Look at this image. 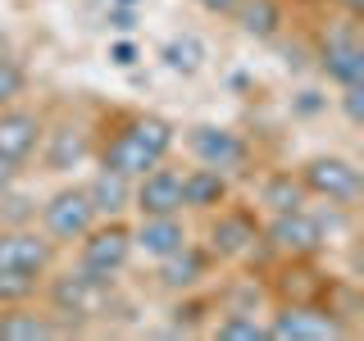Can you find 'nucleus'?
<instances>
[{
  "instance_id": "nucleus-1",
  "label": "nucleus",
  "mask_w": 364,
  "mask_h": 341,
  "mask_svg": "<svg viewBox=\"0 0 364 341\" xmlns=\"http://www.w3.org/2000/svg\"><path fill=\"white\" fill-rule=\"evenodd\" d=\"M168 151H173V123L159 119V114H136V119H128L105 141V151H100V168L123 173V178H141L146 168L164 164Z\"/></svg>"
},
{
  "instance_id": "nucleus-2",
  "label": "nucleus",
  "mask_w": 364,
  "mask_h": 341,
  "mask_svg": "<svg viewBox=\"0 0 364 341\" xmlns=\"http://www.w3.org/2000/svg\"><path fill=\"white\" fill-rule=\"evenodd\" d=\"M82 250H77V269L91 273V278H100V282H114V273H119L123 264H128V255H132V232L123 223H91L82 237Z\"/></svg>"
},
{
  "instance_id": "nucleus-3",
  "label": "nucleus",
  "mask_w": 364,
  "mask_h": 341,
  "mask_svg": "<svg viewBox=\"0 0 364 341\" xmlns=\"http://www.w3.org/2000/svg\"><path fill=\"white\" fill-rule=\"evenodd\" d=\"M301 187H305V196H318V200H328V205H355L360 200V168L350 164V159H341V155H314V159H305V168L301 173Z\"/></svg>"
},
{
  "instance_id": "nucleus-4",
  "label": "nucleus",
  "mask_w": 364,
  "mask_h": 341,
  "mask_svg": "<svg viewBox=\"0 0 364 341\" xmlns=\"http://www.w3.org/2000/svg\"><path fill=\"white\" fill-rule=\"evenodd\" d=\"M96 219L100 214H96V205L87 196V187H64L41 205V227H46L50 242H77Z\"/></svg>"
},
{
  "instance_id": "nucleus-5",
  "label": "nucleus",
  "mask_w": 364,
  "mask_h": 341,
  "mask_svg": "<svg viewBox=\"0 0 364 341\" xmlns=\"http://www.w3.org/2000/svg\"><path fill=\"white\" fill-rule=\"evenodd\" d=\"M264 337H273V341H328V337H346V328L337 323L333 310H318V305H282L269 318Z\"/></svg>"
},
{
  "instance_id": "nucleus-6",
  "label": "nucleus",
  "mask_w": 364,
  "mask_h": 341,
  "mask_svg": "<svg viewBox=\"0 0 364 341\" xmlns=\"http://www.w3.org/2000/svg\"><path fill=\"white\" fill-rule=\"evenodd\" d=\"M109 301V282L91 278V273L73 269V273H60L50 282V310L64 314V318H96Z\"/></svg>"
},
{
  "instance_id": "nucleus-7",
  "label": "nucleus",
  "mask_w": 364,
  "mask_h": 341,
  "mask_svg": "<svg viewBox=\"0 0 364 341\" xmlns=\"http://www.w3.org/2000/svg\"><path fill=\"white\" fill-rule=\"evenodd\" d=\"M187 151L196 155V164L219 168V173H232L250 159V146L237 136L232 128H214V123H200V128L187 132Z\"/></svg>"
},
{
  "instance_id": "nucleus-8",
  "label": "nucleus",
  "mask_w": 364,
  "mask_h": 341,
  "mask_svg": "<svg viewBox=\"0 0 364 341\" xmlns=\"http://www.w3.org/2000/svg\"><path fill=\"white\" fill-rule=\"evenodd\" d=\"M269 242L282 250V255H314L318 246L328 242V223L314 219L310 210H287V214H273L269 223Z\"/></svg>"
},
{
  "instance_id": "nucleus-9",
  "label": "nucleus",
  "mask_w": 364,
  "mask_h": 341,
  "mask_svg": "<svg viewBox=\"0 0 364 341\" xmlns=\"http://www.w3.org/2000/svg\"><path fill=\"white\" fill-rule=\"evenodd\" d=\"M50 242L28 227H0V269L9 273H28V278H41L50 269Z\"/></svg>"
},
{
  "instance_id": "nucleus-10",
  "label": "nucleus",
  "mask_w": 364,
  "mask_h": 341,
  "mask_svg": "<svg viewBox=\"0 0 364 341\" xmlns=\"http://www.w3.org/2000/svg\"><path fill=\"white\" fill-rule=\"evenodd\" d=\"M318 64H323V73L333 77L337 87L364 82V45L355 41V32H350V28L328 32L323 45H318Z\"/></svg>"
},
{
  "instance_id": "nucleus-11",
  "label": "nucleus",
  "mask_w": 364,
  "mask_h": 341,
  "mask_svg": "<svg viewBox=\"0 0 364 341\" xmlns=\"http://www.w3.org/2000/svg\"><path fill=\"white\" fill-rule=\"evenodd\" d=\"M41 119L37 114H28V109H14V105H5L0 109V159L5 164H28L32 155H37V146H41Z\"/></svg>"
},
{
  "instance_id": "nucleus-12",
  "label": "nucleus",
  "mask_w": 364,
  "mask_h": 341,
  "mask_svg": "<svg viewBox=\"0 0 364 341\" xmlns=\"http://www.w3.org/2000/svg\"><path fill=\"white\" fill-rule=\"evenodd\" d=\"M132 205L141 214H182V173L173 168H146L132 178Z\"/></svg>"
},
{
  "instance_id": "nucleus-13",
  "label": "nucleus",
  "mask_w": 364,
  "mask_h": 341,
  "mask_svg": "<svg viewBox=\"0 0 364 341\" xmlns=\"http://www.w3.org/2000/svg\"><path fill=\"white\" fill-rule=\"evenodd\" d=\"M187 242V227L178 214H141V223L132 227V250H146L151 259H164Z\"/></svg>"
},
{
  "instance_id": "nucleus-14",
  "label": "nucleus",
  "mask_w": 364,
  "mask_h": 341,
  "mask_svg": "<svg viewBox=\"0 0 364 341\" xmlns=\"http://www.w3.org/2000/svg\"><path fill=\"white\" fill-rule=\"evenodd\" d=\"M205 273H210V255L196 250L191 242H182L173 255L159 259V287H168V291H196L200 282H205Z\"/></svg>"
},
{
  "instance_id": "nucleus-15",
  "label": "nucleus",
  "mask_w": 364,
  "mask_h": 341,
  "mask_svg": "<svg viewBox=\"0 0 364 341\" xmlns=\"http://www.w3.org/2000/svg\"><path fill=\"white\" fill-rule=\"evenodd\" d=\"M255 242H259V227H255L250 214H232V210H228L210 227V250L223 255V259H242L246 250H255Z\"/></svg>"
},
{
  "instance_id": "nucleus-16",
  "label": "nucleus",
  "mask_w": 364,
  "mask_h": 341,
  "mask_svg": "<svg viewBox=\"0 0 364 341\" xmlns=\"http://www.w3.org/2000/svg\"><path fill=\"white\" fill-rule=\"evenodd\" d=\"M64 328L55 323V314L28 310L23 305H0V341H37V337H60Z\"/></svg>"
},
{
  "instance_id": "nucleus-17",
  "label": "nucleus",
  "mask_w": 364,
  "mask_h": 341,
  "mask_svg": "<svg viewBox=\"0 0 364 341\" xmlns=\"http://www.w3.org/2000/svg\"><path fill=\"white\" fill-rule=\"evenodd\" d=\"M228 200V173L219 168H191V173H182V205L187 210H219Z\"/></svg>"
},
{
  "instance_id": "nucleus-18",
  "label": "nucleus",
  "mask_w": 364,
  "mask_h": 341,
  "mask_svg": "<svg viewBox=\"0 0 364 341\" xmlns=\"http://www.w3.org/2000/svg\"><path fill=\"white\" fill-rule=\"evenodd\" d=\"M87 196H91V205H96V214H100V219H119V214L132 205V178L100 168V173L91 178Z\"/></svg>"
},
{
  "instance_id": "nucleus-19",
  "label": "nucleus",
  "mask_w": 364,
  "mask_h": 341,
  "mask_svg": "<svg viewBox=\"0 0 364 341\" xmlns=\"http://www.w3.org/2000/svg\"><path fill=\"white\" fill-rule=\"evenodd\" d=\"M232 14H237V23H242L246 37H259V41H264V37H273V32H278L282 5H278V0H237Z\"/></svg>"
},
{
  "instance_id": "nucleus-20",
  "label": "nucleus",
  "mask_w": 364,
  "mask_h": 341,
  "mask_svg": "<svg viewBox=\"0 0 364 341\" xmlns=\"http://www.w3.org/2000/svg\"><path fill=\"white\" fill-rule=\"evenodd\" d=\"M87 159V132L77 128H60L50 132V146H46V164L55 168V173H68L73 164H82Z\"/></svg>"
},
{
  "instance_id": "nucleus-21",
  "label": "nucleus",
  "mask_w": 364,
  "mask_h": 341,
  "mask_svg": "<svg viewBox=\"0 0 364 341\" xmlns=\"http://www.w3.org/2000/svg\"><path fill=\"white\" fill-rule=\"evenodd\" d=\"M159 60H164V68H173V73H196V68L205 64V41L196 37V32L168 37L164 45H159Z\"/></svg>"
},
{
  "instance_id": "nucleus-22",
  "label": "nucleus",
  "mask_w": 364,
  "mask_h": 341,
  "mask_svg": "<svg viewBox=\"0 0 364 341\" xmlns=\"http://www.w3.org/2000/svg\"><path fill=\"white\" fill-rule=\"evenodd\" d=\"M259 200H264L273 214H287V210H301L305 205V187H301V178H291V173H269L259 182Z\"/></svg>"
},
{
  "instance_id": "nucleus-23",
  "label": "nucleus",
  "mask_w": 364,
  "mask_h": 341,
  "mask_svg": "<svg viewBox=\"0 0 364 341\" xmlns=\"http://www.w3.org/2000/svg\"><path fill=\"white\" fill-rule=\"evenodd\" d=\"M214 337H223V341H259V337H264V328L255 323V314L232 310V314H223L219 323H214Z\"/></svg>"
},
{
  "instance_id": "nucleus-24",
  "label": "nucleus",
  "mask_w": 364,
  "mask_h": 341,
  "mask_svg": "<svg viewBox=\"0 0 364 341\" xmlns=\"http://www.w3.org/2000/svg\"><path fill=\"white\" fill-rule=\"evenodd\" d=\"M41 287V278H28V273H9V269H0V305H23V301H32Z\"/></svg>"
},
{
  "instance_id": "nucleus-25",
  "label": "nucleus",
  "mask_w": 364,
  "mask_h": 341,
  "mask_svg": "<svg viewBox=\"0 0 364 341\" xmlns=\"http://www.w3.org/2000/svg\"><path fill=\"white\" fill-rule=\"evenodd\" d=\"M23 91H28V73H23V64H14L9 55H0V109L14 105Z\"/></svg>"
},
{
  "instance_id": "nucleus-26",
  "label": "nucleus",
  "mask_w": 364,
  "mask_h": 341,
  "mask_svg": "<svg viewBox=\"0 0 364 341\" xmlns=\"http://www.w3.org/2000/svg\"><path fill=\"white\" fill-rule=\"evenodd\" d=\"M136 60H141V50H136L132 32H119V37L109 41V64H114V68H132Z\"/></svg>"
},
{
  "instance_id": "nucleus-27",
  "label": "nucleus",
  "mask_w": 364,
  "mask_h": 341,
  "mask_svg": "<svg viewBox=\"0 0 364 341\" xmlns=\"http://www.w3.org/2000/svg\"><path fill=\"white\" fill-rule=\"evenodd\" d=\"M341 105H346V119H350V123H360V119H364V82L341 87Z\"/></svg>"
},
{
  "instance_id": "nucleus-28",
  "label": "nucleus",
  "mask_w": 364,
  "mask_h": 341,
  "mask_svg": "<svg viewBox=\"0 0 364 341\" xmlns=\"http://www.w3.org/2000/svg\"><path fill=\"white\" fill-rule=\"evenodd\" d=\"M109 23H114V32H132L136 28V5H114Z\"/></svg>"
},
{
  "instance_id": "nucleus-29",
  "label": "nucleus",
  "mask_w": 364,
  "mask_h": 341,
  "mask_svg": "<svg viewBox=\"0 0 364 341\" xmlns=\"http://www.w3.org/2000/svg\"><path fill=\"white\" fill-rule=\"evenodd\" d=\"M200 9H210V14H232V5L237 0H196Z\"/></svg>"
},
{
  "instance_id": "nucleus-30",
  "label": "nucleus",
  "mask_w": 364,
  "mask_h": 341,
  "mask_svg": "<svg viewBox=\"0 0 364 341\" xmlns=\"http://www.w3.org/2000/svg\"><path fill=\"white\" fill-rule=\"evenodd\" d=\"M9 182H14V164H5V159H0V200H5Z\"/></svg>"
},
{
  "instance_id": "nucleus-31",
  "label": "nucleus",
  "mask_w": 364,
  "mask_h": 341,
  "mask_svg": "<svg viewBox=\"0 0 364 341\" xmlns=\"http://www.w3.org/2000/svg\"><path fill=\"white\" fill-rule=\"evenodd\" d=\"M119 5H136V0H119Z\"/></svg>"
}]
</instances>
